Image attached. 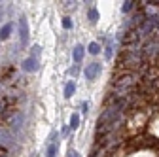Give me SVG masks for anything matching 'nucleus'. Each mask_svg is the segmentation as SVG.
I'll use <instances>...</instances> for the list:
<instances>
[{
	"label": "nucleus",
	"mask_w": 159,
	"mask_h": 157,
	"mask_svg": "<svg viewBox=\"0 0 159 157\" xmlns=\"http://www.w3.org/2000/svg\"><path fill=\"white\" fill-rule=\"evenodd\" d=\"M87 49H89V53H91V55H97V53H98V51H101V46H98V44H97V42H91V44H89V47H87Z\"/></svg>",
	"instance_id": "9"
},
{
	"label": "nucleus",
	"mask_w": 159,
	"mask_h": 157,
	"mask_svg": "<svg viewBox=\"0 0 159 157\" xmlns=\"http://www.w3.org/2000/svg\"><path fill=\"white\" fill-rule=\"evenodd\" d=\"M55 153H57V144L53 142V144H49V148H48V157H55Z\"/></svg>",
	"instance_id": "12"
},
{
	"label": "nucleus",
	"mask_w": 159,
	"mask_h": 157,
	"mask_svg": "<svg viewBox=\"0 0 159 157\" xmlns=\"http://www.w3.org/2000/svg\"><path fill=\"white\" fill-rule=\"evenodd\" d=\"M101 70H102L101 63H91V65L85 68V78H87L89 82H93V80H97V76L101 74Z\"/></svg>",
	"instance_id": "2"
},
{
	"label": "nucleus",
	"mask_w": 159,
	"mask_h": 157,
	"mask_svg": "<svg viewBox=\"0 0 159 157\" xmlns=\"http://www.w3.org/2000/svg\"><path fill=\"white\" fill-rule=\"evenodd\" d=\"M74 91H76V83L74 82H68L66 87H65V96H66V99H70V96L74 95Z\"/></svg>",
	"instance_id": "7"
},
{
	"label": "nucleus",
	"mask_w": 159,
	"mask_h": 157,
	"mask_svg": "<svg viewBox=\"0 0 159 157\" xmlns=\"http://www.w3.org/2000/svg\"><path fill=\"white\" fill-rule=\"evenodd\" d=\"M68 157H80V153L74 151V150H70V151H68Z\"/></svg>",
	"instance_id": "15"
},
{
	"label": "nucleus",
	"mask_w": 159,
	"mask_h": 157,
	"mask_svg": "<svg viewBox=\"0 0 159 157\" xmlns=\"http://www.w3.org/2000/svg\"><path fill=\"white\" fill-rule=\"evenodd\" d=\"M19 42H21L23 47L29 44V23H27L25 15L19 17Z\"/></svg>",
	"instance_id": "1"
},
{
	"label": "nucleus",
	"mask_w": 159,
	"mask_h": 157,
	"mask_svg": "<svg viewBox=\"0 0 159 157\" xmlns=\"http://www.w3.org/2000/svg\"><path fill=\"white\" fill-rule=\"evenodd\" d=\"M63 27H65L66 30H68V29H72V21H70L68 17H65V19H63Z\"/></svg>",
	"instance_id": "13"
},
{
	"label": "nucleus",
	"mask_w": 159,
	"mask_h": 157,
	"mask_svg": "<svg viewBox=\"0 0 159 157\" xmlns=\"http://www.w3.org/2000/svg\"><path fill=\"white\" fill-rule=\"evenodd\" d=\"M133 6H134V2H131V0H127V2H123V13H129L131 10H133Z\"/></svg>",
	"instance_id": "11"
},
{
	"label": "nucleus",
	"mask_w": 159,
	"mask_h": 157,
	"mask_svg": "<svg viewBox=\"0 0 159 157\" xmlns=\"http://www.w3.org/2000/svg\"><path fill=\"white\" fill-rule=\"evenodd\" d=\"M40 51H42V47H40L38 44H36V46H32V47H30V57L40 59Z\"/></svg>",
	"instance_id": "10"
},
{
	"label": "nucleus",
	"mask_w": 159,
	"mask_h": 157,
	"mask_svg": "<svg viewBox=\"0 0 159 157\" xmlns=\"http://www.w3.org/2000/svg\"><path fill=\"white\" fill-rule=\"evenodd\" d=\"M84 55H85V47L84 46H74V49H72V57H74V61L76 63H82V59H84Z\"/></svg>",
	"instance_id": "4"
},
{
	"label": "nucleus",
	"mask_w": 159,
	"mask_h": 157,
	"mask_svg": "<svg viewBox=\"0 0 159 157\" xmlns=\"http://www.w3.org/2000/svg\"><path fill=\"white\" fill-rule=\"evenodd\" d=\"M78 127H80V115L72 114L70 115V129H78Z\"/></svg>",
	"instance_id": "8"
},
{
	"label": "nucleus",
	"mask_w": 159,
	"mask_h": 157,
	"mask_svg": "<svg viewBox=\"0 0 159 157\" xmlns=\"http://www.w3.org/2000/svg\"><path fill=\"white\" fill-rule=\"evenodd\" d=\"M82 112H89V102H84L82 104Z\"/></svg>",
	"instance_id": "14"
},
{
	"label": "nucleus",
	"mask_w": 159,
	"mask_h": 157,
	"mask_svg": "<svg viewBox=\"0 0 159 157\" xmlns=\"http://www.w3.org/2000/svg\"><path fill=\"white\" fill-rule=\"evenodd\" d=\"M40 68V59H34V57H27L25 61H23V70L25 72H36Z\"/></svg>",
	"instance_id": "3"
},
{
	"label": "nucleus",
	"mask_w": 159,
	"mask_h": 157,
	"mask_svg": "<svg viewBox=\"0 0 159 157\" xmlns=\"http://www.w3.org/2000/svg\"><path fill=\"white\" fill-rule=\"evenodd\" d=\"M87 19H89V23H91V25H97V21H98V11H97L95 6L87 11Z\"/></svg>",
	"instance_id": "6"
},
{
	"label": "nucleus",
	"mask_w": 159,
	"mask_h": 157,
	"mask_svg": "<svg viewBox=\"0 0 159 157\" xmlns=\"http://www.w3.org/2000/svg\"><path fill=\"white\" fill-rule=\"evenodd\" d=\"M11 29H13V25H11V23H6L2 29H0V40H8V36H10Z\"/></svg>",
	"instance_id": "5"
}]
</instances>
